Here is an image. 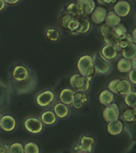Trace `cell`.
Wrapping results in <instances>:
<instances>
[{
    "label": "cell",
    "instance_id": "cell-33",
    "mask_svg": "<svg viewBox=\"0 0 136 153\" xmlns=\"http://www.w3.org/2000/svg\"><path fill=\"white\" fill-rule=\"evenodd\" d=\"M24 147V153H39L38 146L34 143H27Z\"/></svg>",
    "mask_w": 136,
    "mask_h": 153
},
{
    "label": "cell",
    "instance_id": "cell-14",
    "mask_svg": "<svg viewBox=\"0 0 136 153\" xmlns=\"http://www.w3.org/2000/svg\"><path fill=\"white\" fill-rule=\"evenodd\" d=\"M88 95L84 92H79V91H74L73 100L72 102V105L74 108L80 109L88 102Z\"/></svg>",
    "mask_w": 136,
    "mask_h": 153
},
{
    "label": "cell",
    "instance_id": "cell-5",
    "mask_svg": "<svg viewBox=\"0 0 136 153\" xmlns=\"http://www.w3.org/2000/svg\"><path fill=\"white\" fill-rule=\"evenodd\" d=\"M95 145V140L90 136L84 135L74 145L73 150L79 153L92 152Z\"/></svg>",
    "mask_w": 136,
    "mask_h": 153
},
{
    "label": "cell",
    "instance_id": "cell-44",
    "mask_svg": "<svg viewBox=\"0 0 136 153\" xmlns=\"http://www.w3.org/2000/svg\"><path fill=\"white\" fill-rule=\"evenodd\" d=\"M117 1H123V0H117Z\"/></svg>",
    "mask_w": 136,
    "mask_h": 153
},
{
    "label": "cell",
    "instance_id": "cell-42",
    "mask_svg": "<svg viewBox=\"0 0 136 153\" xmlns=\"http://www.w3.org/2000/svg\"><path fill=\"white\" fill-rule=\"evenodd\" d=\"M131 65H132V69H136V65H135V57L133 59L131 60Z\"/></svg>",
    "mask_w": 136,
    "mask_h": 153
},
{
    "label": "cell",
    "instance_id": "cell-45",
    "mask_svg": "<svg viewBox=\"0 0 136 153\" xmlns=\"http://www.w3.org/2000/svg\"><path fill=\"white\" fill-rule=\"evenodd\" d=\"M0 119H1V117H0Z\"/></svg>",
    "mask_w": 136,
    "mask_h": 153
},
{
    "label": "cell",
    "instance_id": "cell-3",
    "mask_svg": "<svg viewBox=\"0 0 136 153\" xmlns=\"http://www.w3.org/2000/svg\"><path fill=\"white\" fill-rule=\"evenodd\" d=\"M93 62L95 66V73L102 75H107L110 74L112 69V65L110 61L103 57L100 52L95 53L93 55Z\"/></svg>",
    "mask_w": 136,
    "mask_h": 153
},
{
    "label": "cell",
    "instance_id": "cell-15",
    "mask_svg": "<svg viewBox=\"0 0 136 153\" xmlns=\"http://www.w3.org/2000/svg\"><path fill=\"white\" fill-rule=\"evenodd\" d=\"M100 53L104 58H106L108 61H112V60H115L116 58L118 53H119V51L115 45L106 44L101 48Z\"/></svg>",
    "mask_w": 136,
    "mask_h": 153
},
{
    "label": "cell",
    "instance_id": "cell-26",
    "mask_svg": "<svg viewBox=\"0 0 136 153\" xmlns=\"http://www.w3.org/2000/svg\"><path fill=\"white\" fill-rule=\"evenodd\" d=\"M76 2H78L82 7L84 14L85 16L92 14V12L95 7V3L94 0H76Z\"/></svg>",
    "mask_w": 136,
    "mask_h": 153
},
{
    "label": "cell",
    "instance_id": "cell-18",
    "mask_svg": "<svg viewBox=\"0 0 136 153\" xmlns=\"http://www.w3.org/2000/svg\"><path fill=\"white\" fill-rule=\"evenodd\" d=\"M134 42H134V39L133 38H132L131 34H130V33H124L123 35L119 37V38H118V40H117L115 46L116 47L118 51H121L123 49L127 47V46H129V45H131V44Z\"/></svg>",
    "mask_w": 136,
    "mask_h": 153
},
{
    "label": "cell",
    "instance_id": "cell-39",
    "mask_svg": "<svg viewBox=\"0 0 136 153\" xmlns=\"http://www.w3.org/2000/svg\"><path fill=\"white\" fill-rule=\"evenodd\" d=\"M8 149H9V146L6 145V144H1L0 143V153L8 152Z\"/></svg>",
    "mask_w": 136,
    "mask_h": 153
},
{
    "label": "cell",
    "instance_id": "cell-20",
    "mask_svg": "<svg viewBox=\"0 0 136 153\" xmlns=\"http://www.w3.org/2000/svg\"><path fill=\"white\" fill-rule=\"evenodd\" d=\"M123 131V124L119 119L108 122L107 131L112 136H119Z\"/></svg>",
    "mask_w": 136,
    "mask_h": 153
},
{
    "label": "cell",
    "instance_id": "cell-30",
    "mask_svg": "<svg viewBox=\"0 0 136 153\" xmlns=\"http://www.w3.org/2000/svg\"><path fill=\"white\" fill-rule=\"evenodd\" d=\"M117 69L120 73H128L131 69H132V65H131V60L126 59V58H121L119 60L118 64H117Z\"/></svg>",
    "mask_w": 136,
    "mask_h": 153
},
{
    "label": "cell",
    "instance_id": "cell-7",
    "mask_svg": "<svg viewBox=\"0 0 136 153\" xmlns=\"http://www.w3.org/2000/svg\"><path fill=\"white\" fill-rule=\"evenodd\" d=\"M98 31H99L100 35L102 36V38H103L105 44L113 45H115L119 37L115 33V32L113 30V29L112 27L107 26L104 23L99 26Z\"/></svg>",
    "mask_w": 136,
    "mask_h": 153
},
{
    "label": "cell",
    "instance_id": "cell-32",
    "mask_svg": "<svg viewBox=\"0 0 136 153\" xmlns=\"http://www.w3.org/2000/svg\"><path fill=\"white\" fill-rule=\"evenodd\" d=\"M45 36L50 42H57L60 38V32L55 28H48L45 30Z\"/></svg>",
    "mask_w": 136,
    "mask_h": 153
},
{
    "label": "cell",
    "instance_id": "cell-36",
    "mask_svg": "<svg viewBox=\"0 0 136 153\" xmlns=\"http://www.w3.org/2000/svg\"><path fill=\"white\" fill-rule=\"evenodd\" d=\"M135 70L136 69H131L130 71L128 72V78L130 80V82L133 85L136 84V80H135Z\"/></svg>",
    "mask_w": 136,
    "mask_h": 153
},
{
    "label": "cell",
    "instance_id": "cell-23",
    "mask_svg": "<svg viewBox=\"0 0 136 153\" xmlns=\"http://www.w3.org/2000/svg\"><path fill=\"white\" fill-rule=\"evenodd\" d=\"M73 94H74V90L72 88H64L61 91L60 93V100L61 102L64 103L66 105H71L72 100H73Z\"/></svg>",
    "mask_w": 136,
    "mask_h": 153
},
{
    "label": "cell",
    "instance_id": "cell-11",
    "mask_svg": "<svg viewBox=\"0 0 136 153\" xmlns=\"http://www.w3.org/2000/svg\"><path fill=\"white\" fill-rule=\"evenodd\" d=\"M30 74V71L23 65H18L12 71V80L15 81H21L26 80Z\"/></svg>",
    "mask_w": 136,
    "mask_h": 153
},
{
    "label": "cell",
    "instance_id": "cell-2",
    "mask_svg": "<svg viewBox=\"0 0 136 153\" xmlns=\"http://www.w3.org/2000/svg\"><path fill=\"white\" fill-rule=\"evenodd\" d=\"M35 85L36 77L33 73H31V72L30 76L26 80L21 81H15L14 80L11 81V85L13 87V89L15 93H18V94L30 93L35 87Z\"/></svg>",
    "mask_w": 136,
    "mask_h": 153
},
{
    "label": "cell",
    "instance_id": "cell-25",
    "mask_svg": "<svg viewBox=\"0 0 136 153\" xmlns=\"http://www.w3.org/2000/svg\"><path fill=\"white\" fill-rule=\"evenodd\" d=\"M105 24L110 27H114L121 22V17L115 13V11H110L107 13L104 20Z\"/></svg>",
    "mask_w": 136,
    "mask_h": 153
},
{
    "label": "cell",
    "instance_id": "cell-21",
    "mask_svg": "<svg viewBox=\"0 0 136 153\" xmlns=\"http://www.w3.org/2000/svg\"><path fill=\"white\" fill-rule=\"evenodd\" d=\"M91 23L85 17L84 18H79L78 19V26L76 28L73 35H80V34H85L90 30Z\"/></svg>",
    "mask_w": 136,
    "mask_h": 153
},
{
    "label": "cell",
    "instance_id": "cell-6",
    "mask_svg": "<svg viewBox=\"0 0 136 153\" xmlns=\"http://www.w3.org/2000/svg\"><path fill=\"white\" fill-rule=\"evenodd\" d=\"M58 23L61 28L63 29L64 30L69 31L72 34H74L78 26V19H76L72 16L71 14L64 12L59 18Z\"/></svg>",
    "mask_w": 136,
    "mask_h": 153
},
{
    "label": "cell",
    "instance_id": "cell-9",
    "mask_svg": "<svg viewBox=\"0 0 136 153\" xmlns=\"http://www.w3.org/2000/svg\"><path fill=\"white\" fill-rule=\"evenodd\" d=\"M56 95L51 90H44L36 96V102L40 107L46 108L55 100Z\"/></svg>",
    "mask_w": 136,
    "mask_h": 153
},
{
    "label": "cell",
    "instance_id": "cell-41",
    "mask_svg": "<svg viewBox=\"0 0 136 153\" xmlns=\"http://www.w3.org/2000/svg\"><path fill=\"white\" fill-rule=\"evenodd\" d=\"M5 7H6V2H4V0H0V11L3 10Z\"/></svg>",
    "mask_w": 136,
    "mask_h": 153
},
{
    "label": "cell",
    "instance_id": "cell-16",
    "mask_svg": "<svg viewBox=\"0 0 136 153\" xmlns=\"http://www.w3.org/2000/svg\"><path fill=\"white\" fill-rule=\"evenodd\" d=\"M107 10L104 7H95V9L93 10V11L91 14L92 20L95 24L100 25L104 22L105 18L107 15Z\"/></svg>",
    "mask_w": 136,
    "mask_h": 153
},
{
    "label": "cell",
    "instance_id": "cell-13",
    "mask_svg": "<svg viewBox=\"0 0 136 153\" xmlns=\"http://www.w3.org/2000/svg\"><path fill=\"white\" fill-rule=\"evenodd\" d=\"M131 4L127 1H118L115 2L114 7V11L119 17H126L131 12Z\"/></svg>",
    "mask_w": 136,
    "mask_h": 153
},
{
    "label": "cell",
    "instance_id": "cell-40",
    "mask_svg": "<svg viewBox=\"0 0 136 153\" xmlns=\"http://www.w3.org/2000/svg\"><path fill=\"white\" fill-rule=\"evenodd\" d=\"M19 1H20V0H4V2L9 5H15L17 4Z\"/></svg>",
    "mask_w": 136,
    "mask_h": 153
},
{
    "label": "cell",
    "instance_id": "cell-27",
    "mask_svg": "<svg viewBox=\"0 0 136 153\" xmlns=\"http://www.w3.org/2000/svg\"><path fill=\"white\" fill-rule=\"evenodd\" d=\"M114 99V93L108 90V89H105V90L102 91L100 94V97H99L100 102L102 105H105V106H107V105H110L111 103L113 102Z\"/></svg>",
    "mask_w": 136,
    "mask_h": 153
},
{
    "label": "cell",
    "instance_id": "cell-10",
    "mask_svg": "<svg viewBox=\"0 0 136 153\" xmlns=\"http://www.w3.org/2000/svg\"><path fill=\"white\" fill-rule=\"evenodd\" d=\"M119 106L115 103H111L110 105H107L103 111V117L105 121L108 122L113 121L119 118Z\"/></svg>",
    "mask_w": 136,
    "mask_h": 153
},
{
    "label": "cell",
    "instance_id": "cell-24",
    "mask_svg": "<svg viewBox=\"0 0 136 153\" xmlns=\"http://www.w3.org/2000/svg\"><path fill=\"white\" fill-rule=\"evenodd\" d=\"M40 119L43 124L46 125H52L57 121V116L55 115L53 111L47 110L41 113Z\"/></svg>",
    "mask_w": 136,
    "mask_h": 153
},
{
    "label": "cell",
    "instance_id": "cell-17",
    "mask_svg": "<svg viewBox=\"0 0 136 153\" xmlns=\"http://www.w3.org/2000/svg\"><path fill=\"white\" fill-rule=\"evenodd\" d=\"M117 94L121 96H125L126 94L132 90V84L126 79H119V81L115 85Z\"/></svg>",
    "mask_w": 136,
    "mask_h": 153
},
{
    "label": "cell",
    "instance_id": "cell-38",
    "mask_svg": "<svg viewBox=\"0 0 136 153\" xmlns=\"http://www.w3.org/2000/svg\"><path fill=\"white\" fill-rule=\"evenodd\" d=\"M98 2L102 5L112 4V3H115L117 2V0H98Z\"/></svg>",
    "mask_w": 136,
    "mask_h": 153
},
{
    "label": "cell",
    "instance_id": "cell-8",
    "mask_svg": "<svg viewBox=\"0 0 136 153\" xmlns=\"http://www.w3.org/2000/svg\"><path fill=\"white\" fill-rule=\"evenodd\" d=\"M24 128L31 134H39L43 130V123L40 118L30 117L26 118L23 123Z\"/></svg>",
    "mask_w": 136,
    "mask_h": 153
},
{
    "label": "cell",
    "instance_id": "cell-19",
    "mask_svg": "<svg viewBox=\"0 0 136 153\" xmlns=\"http://www.w3.org/2000/svg\"><path fill=\"white\" fill-rule=\"evenodd\" d=\"M65 13L71 14L72 16H73L76 19H79V18H84L86 17L84 14L83 8L81 5L79 4L78 2H72L67 7Z\"/></svg>",
    "mask_w": 136,
    "mask_h": 153
},
{
    "label": "cell",
    "instance_id": "cell-34",
    "mask_svg": "<svg viewBox=\"0 0 136 153\" xmlns=\"http://www.w3.org/2000/svg\"><path fill=\"white\" fill-rule=\"evenodd\" d=\"M9 153H24V147L20 143H14L9 146Z\"/></svg>",
    "mask_w": 136,
    "mask_h": 153
},
{
    "label": "cell",
    "instance_id": "cell-31",
    "mask_svg": "<svg viewBox=\"0 0 136 153\" xmlns=\"http://www.w3.org/2000/svg\"><path fill=\"white\" fill-rule=\"evenodd\" d=\"M124 101L128 107L136 108V93L131 90L124 96Z\"/></svg>",
    "mask_w": 136,
    "mask_h": 153
},
{
    "label": "cell",
    "instance_id": "cell-4",
    "mask_svg": "<svg viewBox=\"0 0 136 153\" xmlns=\"http://www.w3.org/2000/svg\"><path fill=\"white\" fill-rule=\"evenodd\" d=\"M92 78L84 76L81 74H74L70 78V85L74 91L86 93L90 88Z\"/></svg>",
    "mask_w": 136,
    "mask_h": 153
},
{
    "label": "cell",
    "instance_id": "cell-12",
    "mask_svg": "<svg viewBox=\"0 0 136 153\" xmlns=\"http://www.w3.org/2000/svg\"><path fill=\"white\" fill-rule=\"evenodd\" d=\"M16 125V120L10 115H5L0 119V128L7 132L14 131Z\"/></svg>",
    "mask_w": 136,
    "mask_h": 153
},
{
    "label": "cell",
    "instance_id": "cell-35",
    "mask_svg": "<svg viewBox=\"0 0 136 153\" xmlns=\"http://www.w3.org/2000/svg\"><path fill=\"white\" fill-rule=\"evenodd\" d=\"M112 29H113V30H114L115 32V33L118 35V37H120V36L123 35L124 33H127V30H126V28L125 27V26H124L123 24H118L117 26L112 27Z\"/></svg>",
    "mask_w": 136,
    "mask_h": 153
},
{
    "label": "cell",
    "instance_id": "cell-1",
    "mask_svg": "<svg viewBox=\"0 0 136 153\" xmlns=\"http://www.w3.org/2000/svg\"><path fill=\"white\" fill-rule=\"evenodd\" d=\"M77 69L81 75L84 76L92 78L95 74V66L93 58L90 55H83L77 61Z\"/></svg>",
    "mask_w": 136,
    "mask_h": 153
},
{
    "label": "cell",
    "instance_id": "cell-37",
    "mask_svg": "<svg viewBox=\"0 0 136 153\" xmlns=\"http://www.w3.org/2000/svg\"><path fill=\"white\" fill-rule=\"evenodd\" d=\"M119 81V79H115V80H113L108 84V86H107V88H108V90H110L111 92L114 93V94H117L116 92V88H115V85H116V83Z\"/></svg>",
    "mask_w": 136,
    "mask_h": 153
},
{
    "label": "cell",
    "instance_id": "cell-43",
    "mask_svg": "<svg viewBox=\"0 0 136 153\" xmlns=\"http://www.w3.org/2000/svg\"><path fill=\"white\" fill-rule=\"evenodd\" d=\"M135 30H134V31H133V34H132V38H133V39H134V42H135L136 43V39H135Z\"/></svg>",
    "mask_w": 136,
    "mask_h": 153
},
{
    "label": "cell",
    "instance_id": "cell-28",
    "mask_svg": "<svg viewBox=\"0 0 136 153\" xmlns=\"http://www.w3.org/2000/svg\"><path fill=\"white\" fill-rule=\"evenodd\" d=\"M122 120L126 122V123H133L135 121L136 119V108H126L123 112L121 116Z\"/></svg>",
    "mask_w": 136,
    "mask_h": 153
},
{
    "label": "cell",
    "instance_id": "cell-29",
    "mask_svg": "<svg viewBox=\"0 0 136 153\" xmlns=\"http://www.w3.org/2000/svg\"><path fill=\"white\" fill-rule=\"evenodd\" d=\"M121 53L124 58L128 60H131L136 57V43H132L127 47L121 50Z\"/></svg>",
    "mask_w": 136,
    "mask_h": 153
},
{
    "label": "cell",
    "instance_id": "cell-22",
    "mask_svg": "<svg viewBox=\"0 0 136 153\" xmlns=\"http://www.w3.org/2000/svg\"><path fill=\"white\" fill-rule=\"evenodd\" d=\"M53 112L57 117L63 119L69 114V108L64 103L58 102L53 105Z\"/></svg>",
    "mask_w": 136,
    "mask_h": 153
}]
</instances>
